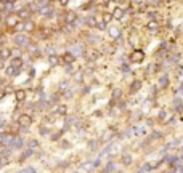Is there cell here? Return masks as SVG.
<instances>
[{"instance_id": "6da1fadb", "label": "cell", "mask_w": 183, "mask_h": 173, "mask_svg": "<svg viewBox=\"0 0 183 173\" xmlns=\"http://www.w3.org/2000/svg\"><path fill=\"white\" fill-rule=\"evenodd\" d=\"M19 21H23V19L18 16V13H8L7 16H5V26H7L8 29H11V31H13V29L18 26V23H19Z\"/></svg>"}, {"instance_id": "7a4b0ae2", "label": "cell", "mask_w": 183, "mask_h": 173, "mask_svg": "<svg viewBox=\"0 0 183 173\" xmlns=\"http://www.w3.org/2000/svg\"><path fill=\"white\" fill-rule=\"evenodd\" d=\"M16 124L19 125V127H23V128H29L32 124H34V119H32V115H29L28 112H24V114H21L19 117H18Z\"/></svg>"}, {"instance_id": "3957f363", "label": "cell", "mask_w": 183, "mask_h": 173, "mask_svg": "<svg viewBox=\"0 0 183 173\" xmlns=\"http://www.w3.org/2000/svg\"><path fill=\"white\" fill-rule=\"evenodd\" d=\"M145 59V51L140 48H135L133 51L130 53V62H135V64H138V62H143Z\"/></svg>"}, {"instance_id": "277c9868", "label": "cell", "mask_w": 183, "mask_h": 173, "mask_svg": "<svg viewBox=\"0 0 183 173\" xmlns=\"http://www.w3.org/2000/svg\"><path fill=\"white\" fill-rule=\"evenodd\" d=\"M28 42H29V38H28V34H16L15 32V43H16L18 47H28Z\"/></svg>"}, {"instance_id": "5b68a950", "label": "cell", "mask_w": 183, "mask_h": 173, "mask_svg": "<svg viewBox=\"0 0 183 173\" xmlns=\"http://www.w3.org/2000/svg\"><path fill=\"white\" fill-rule=\"evenodd\" d=\"M63 21H64L66 24H74V23L77 21V13L76 11H73V10L66 11L64 16H63Z\"/></svg>"}, {"instance_id": "8992f818", "label": "cell", "mask_w": 183, "mask_h": 173, "mask_svg": "<svg viewBox=\"0 0 183 173\" xmlns=\"http://www.w3.org/2000/svg\"><path fill=\"white\" fill-rule=\"evenodd\" d=\"M18 16H19L23 21L29 19V18L32 16V8H29V7H23V8H19V10H18Z\"/></svg>"}, {"instance_id": "52a82bcc", "label": "cell", "mask_w": 183, "mask_h": 173, "mask_svg": "<svg viewBox=\"0 0 183 173\" xmlns=\"http://www.w3.org/2000/svg\"><path fill=\"white\" fill-rule=\"evenodd\" d=\"M106 31H108V34H109L111 38H119V37H121V34H122V29L117 27V26H111V27L108 26Z\"/></svg>"}, {"instance_id": "ba28073f", "label": "cell", "mask_w": 183, "mask_h": 173, "mask_svg": "<svg viewBox=\"0 0 183 173\" xmlns=\"http://www.w3.org/2000/svg\"><path fill=\"white\" fill-rule=\"evenodd\" d=\"M11 56H13V48H10V47H0V58L3 59H11Z\"/></svg>"}, {"instance_id": "9c48e42d", "label": "cell", "mask_w": 183, "mask_h": 173, "mask_svg": "<svg viewBox=\"0 0 183 173\" xmlns=\"http://www.w3.org/2000/svg\"><path fill=\"white\" fill-rule=\"evenodd\" d=\"M13 95H15V98H16V101H18V103H23V101H26V100H28V91H26L24 88L15 90V91H13Z\"/></svg>"}, {"instance_id": "30bf717a", "label": "cell", "mask_w": 183, "mask_h": 173, "mask_svg": "<svg viewBox=\"0 0 183 173\" xmlns=\"http://www.w3.org/2000/svg\"><path fill=\"white\" fill-rule=\"evenodd\" d=\"M35 29H37V24H35L31 18L24 21V31H26V34H32V32H35Z\"/></svg>"}, {"instance_id": "8fae6325", "label": "cell", "mask_w": 183, "mask_h": 173, "mask_svg": "<svg viewBox=\"0 0 183 173\" xmlns=\"http://www.w3.org/2000/svg\"><path fill=\"white\" fill-rule=\"evenodd\" d=\"M142 86H143V82L142 80H133L130 85V88H128V93L130 95H135V93H138L140 90H142Z\"/></svg>"}, {"instance_id": "7c38bea8", "label": "cell", "mask_w": 183, "mask_h": 173, "mask_svg": "<svg viewBox=\"0 0 183 173\" xmlns=\"http://www.w3.org/2000/svg\"><path fill=\"white\" fill-rule=\"evenodd\" d=\"M59 61H61L64 66H66V64H73V62H76V56H74L73 53L68 51V53H64V55L59 58Z\"/></svg>"}, {"instance_id": "4fadbf2b", "label": "cell", "mask_w": 183, "mask_h": 173, "mask_svg": "<svg viewBox=\"0 0 183 173\" xmlns=\"http://www.w3.org/2000/svg\"><path fill=\"white\" fill-rule=\"evenodd\" d=\"M111 13H113V19H114V21H121L122 16L125 14V11H124V8H122V7H119V5H117V7L114 8Z\"/></svg>"}, {"instance_id": "5bb4252c", "label": "cell", "mask_w": 183, "mask_h": 173, "mask_svg": "<svg viewBox=\"0 0 183 173\" xmlns=\"http://www.w3.org/2000/svg\"><path fill=\"white\" fill-rule=\"evenodd\" d=\"M53 114L59 115V117H66V115H68V106H64V104H59V106H56L55 111H53Z\"/></svg>"}, {"instance_id": "9a60e30c", "label": "cell", "mask_w": 183, "mask_h": 173, "mask_svg": "<svg viewBox=\"0 0 183 173\" xmlns=\"http://www.w3.org/2000/svg\"><path fill=\"white\" fill-rule=\"evenodd\" d=\"M145 27L148 31H157L159 29V21L157 19H148V23L145 24Z\"/></svg>"}, {"instance_id": "2e32d148", "label": "cell", "mask_w": 183, "mask_h": 173, "mask_svg": "<svg viewBox=\"0 0 183 173\" xmlns=\"http://www.w3.org/2000/svg\"><path fill=\"white\" fill-rule=\"evenodd\" d=\"M10 64H13L15 67L21 69V67H23V64H24V59H23V58H16V56H11V61H10Z\"/></svg>"}, {"instance_id": "e0dca14e", "label": "cell", "mask_w": 183, "mask_h": 173, "mask_svg": "<svg viewBox=\"0 0 183 173\" xmlns=\"http://www.w3.org/2000/svg\"><path fill=\"white\" fill-rule=\"evenodd\" d=\"M5 74H7V76H10V77L18 76V74H19V69H18V67H15L13 64H10V66L5 69Z\"/></svg>"}, {"instance_id": "ac0fdd59", "label": "cell", "mask_w": 183, "mask_h": 173, "mask_svg": "<svg viewBox=\"0 0 183 173\" xmlns=\"http://www.w3.org/2000/svg\"><path fill=\"white\" fill-rule=\"evenodd\" d=\"M101 19H103L106 24H109L111 21H114V19H113V13H111V11H104V13L101 14Z\"/></svg>"}, {"instance_id": "d6986e66", "label": "cell", "mask_w": 183, "mask_h": 173, "mask_svg": "<svg viewBox=\"0 0 183 173\" xmlns=\"http://www.w3.org/2000/svg\"><path fill=\"white\" fill-rule=\"evenodd\" d=\"M122 163H124V165H132V163H133V157H132L130 154H124V156H122Z\"/></svg>"}, {"instance_id": "ffe728a7", "label": "cell", "mask_w": 183, "mask_h": 173, "mask_svg": "<svg viewBox=\"0 0 183 173\" xmlns=\"http://www.w3.org/2000/svg\"><path fill=\"white\" fill-rule=\"evenodd\" d=\"M169 83H170V80H169V77L167 76H162L161 79H159V86H161V88H166Z\"/></svg>"}, {"instance_id": "44dd1931", "label": "cell", "mask_w": 183, "mask_h": 173, "mask_svg": "<svg viewBox=\"0 0 183 173\" xmlns=\"http://www.w3.org/2000/svg\"><path fill=\"white\" fill-rule=\"evenodd\" d=\"M61 133L63 132H56V133H50V139H52V141H58L59 138H61Z\"/></svg>"}, {"instance_id": "7402d4cb", "label": "cell", "mask_w": 183, "mask_h": 173, "mask_svg": "<svg viewBox=\"0 0 183 173\" xmlns=\"http://www.w3.org/2000/svg\"><path fill=\"white\" fill-rule=\"evenodd\" d=\"M87 24H88L90 27H97V19H95V16H90L88 19H87Z\"/></svg>"}, {"instance_id": "603a6c76", "label": "cell", "mask_w": 183, "mask_h": 173, "mask_svg": "<svg viewBox=\"0 0 183 173\" xmlns=\"http://www.w3.org/2000/svg\"><path fill=\"white\" fill-rule=\"evenodd\" d=\"M37 148H39V141H35V139H31L28 143V149H37Z\"/></svg>"}, {"instance_id": "cb8c5ba5", "label": "cell", "mask_w": 183, "mask_h": 173, "mask_svg": "<svg viewBox=\"0 0 183 173\" xmlns=\"http://www.w3.org/2000/svg\"><path fill=\"white\" fill-rule=\"evenodd\" d=\"M74 80H77V82H82V80H84V72L76 71V74H74Z\"/></svg>"}, {"instance_id": "d4e9b609", "label": "cell", "mask_w": 183, "mask_h": 173, "mask_svg": "<svg viewBox=\"0 0 183 173\" xmlns=\"http://www.w3.org/2000/svg\"><path fill=\"white\" fill-rule=\"evenodd\" d=\"M50 62H52L53 66H58V64H59L61 61H59V58H58V56H50Z\"/></svg>"}, {"instance_id": "484cf974", "label": "cell", "mask_w": 183, "mask_h": 173, "mask_svg": "<svg viewBox=\"0 0 183 173\" xmlns=\"http://www.w3.org/2000/svg\"><path fill=\"white\" fill-rule=\"evenodd\" d=\"M5 69V61L3 59H0V71H3Z\"/></svg>"}, {"instance_id": "4316f807", "label": "cell", "mask_w": 183, "mask_h": 173, "mask_svg": "<svg viewBox=\"0 0 183 173\" xmlns=\"http://www.w3.org/2000/svg\"><path fill=\"white\" fill-rule=\"evenodd\" d=\"M5 163H7V160H5V159H0V167H3Z\"/></svg>"}, {"instance_id": "83f0119b", "label": "cell", "mask_w": 183, "mask_h": 173, "mask_svg": "<svg viewBox=\"0 0 183 173\" xmlns=\"http://www.w3.org/2000/svg\"><path fill=\"white\" fill-rule=\"evenodd\" d=\"M3 98H5V91H0V101L3 100Z\"/></svg>"}, {"instance_id": "f1b7e54d", "label": "cell", "mask_w": 183, "mask_h": 173, "mask_svg": "<svg viewBox=\"0 0 183 173\" xmlns=\"http://www.w3.org/2000/svg\"><path fill=\"white\" fill-rule=\"evenodd\" d=\"M3 144V135H0V146Z\"/></svg>"}, {"instance_id": "f546056e", "label": "cell", "mask_w": 183, "mask_h": 173, "mask_svg": "<svg viewBox=\"0 0 183 173\" xmlns=\"http://www.w3.org/2000/svg\"><path fill=\"white\" fill-rule=\"evenodd\" d=\"M180 157L183 159V146H182V149H180Z\"/></svg>"}, {"instance_id": "4dcf8cb0", "label": "cell", "mask_w": 183, "mask_h": 173, "mask_svg": "<svg viewBox=\"0 0 183 173\" xmlns=\"http://www.w3.org/2000/svg\"><path fill=\"white\" fill-rule=\"evenodd\" d=\"M133 2H137V3H143L145 0H133Z\"/></svg>"}, {"instance_id": "1f68e13d", "label": "cell", "mask_w": 183, "mask_h": 173, "mask_svg": "<svg viewBox=\"0 0 183 173\" xmlns=\"http://www.w3.org/2000/svg\"><path fill=\"white\" fill-rule=\"evenodd\" d=\"M114 2H116V3H121V2H122V0H114Z\"/></svg>"}, {"instance_id": "d6a6232c", "label": "cell", "mask_w": 183, "mask_h": 173, "mask_svg": "<svg viewBox=\"0 0 183 173\" xmlns=\"http://www.w3.org/2000/svg\"><path fill=\"white\" fill-rule=\"evenodd\" d=\"M182 55H183V51H182Z\"/></svg>"}]
</instances>
